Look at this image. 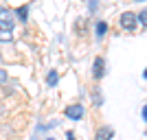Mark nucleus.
Segmentation results:
<instances>
[{
    "mask_svg": "<svg viewBox=\"0 0 147 140\" xmlns=\"http://www.w3.org/2000/svg\"><path fill=\"white\" fill-rule=\"evenodd\" d=\"M46 140H55V138H46Z\"/></svg>",
    "mask_w": 147,
    "mask_h": 140,
    "instance_id": "obj_14",
    "label": "nucleus"
},
{
    "mask_svg": "<svg viewBox=\"0 0 147 140\" xmlns=\"http://www.w3.org/2000/svg\"><path fill=\"white\" fill-rule=\"evenodd\" d=\"M0 42H11V31L0 29Z\"/></svg>",
    "mask_w": 147,
    "mask_h": 140,
    "instance_id": "obj_9",
    "label": "nucleus"
},
{
    "mask_svg": "<svg viewBox=\"0 0 147 140\" xmlns=\"http://www.w3.org/2000/svg\"><path fill=\"white\" fill-rule=\"evenodd\" d=\"M97 5H99V0H90V11H97Z\"/></svg>",
    "mask_w": 147,
    "mask_h": 140,
    "instance_id": "obj_11",
    "label": "nucleus"
},
{
    "mask_svg": "<svg viewBox=\"0 0 147 140\" xmlns=\"http://www.w3.org/2000/svg\"><path fill=\"white\" fill-rule=\"evenodd\" d=\"M13 26H16V13H13V9L0 7V29L11 31Z\"/></svg>",
    "mask_w": 147,
    "mask_h": 140,
    "instance_id": "obj_1",
    "label": "nucleus"
},
{
    "mask_svg": "<svg viewBox=\"0 0 147 140\" xmlns=\"http://www.w3.org/2000/svg\"><path fill=\"white\" fill-rule=\"evenodd\" d=\"M66 140H75V134H73V131H68V134H66Z\"/></svg>",
    "mask_w": 147,
    "mask_h": 140,
    "instance_id": "obj_12",
    "label": "nucleus"
},
{
    "mask_svg": "<svg viewBox=\"0 0 147 140\" xmlns=\"http://www.w3.org/2000/svg\"><path fill=\"white\" fill-rule=\"evenodd\" d=\"M84 105H68L66 110H64V114L68 116V118H73V121H79V118H84Z\"/></svg>",
    "mask_w": 147,
    "mask_h": 140,
    "instance_id": "obj_4",
    "label": "nucleus"
},
{
    "mask_svg": "<svg viewBox=\"0 0 147 140\" xmlns=\"http://www.w3.org/2000/svg\"><path fill=\"white\" fill-rule=\"evenodd\" d=\"M103 74H105V61L103 57H97L94 64H92V77L99 81V79H103Z\"/></svg>",
    "mask_w": 147,
    "mask_h": 140,
    "instance_id": "obj_3",
    "label": "nucleus"
},
{
    "mask_svg": "<svg viewBox=\"0 0 147 140\" xmlns=\"http://www.w3.org/2000/svg\"><path fill=\"white\" fill-rule=\"evenodd\" d=\"M136 2H145V0H136Z\"/></svg>",
    "mask_w": 147,
    "mask_h": 140,
    "instance_id": "obj_13",
    "label": "nucleus"
},
{
    "mask_svg": "<svg viewBox=\"0 0 147 140\" xmlns=\"http://www.w3.org/2000/svg\"><path fill=\"white\" fill-rule=\"evenodd\" d=\"M105 33H108V24H105V22H97V37L101 40Z\"/></svg>",
    "mask_w": 147,
    "mask_h": 140,
    "instance_id": "obj_8",
    "label": "nucleus"
},
{
    "mask_svg": "<svg viewBox=\"0 0 147 140\" xmlns=\"http://www.w3.org/2000/svg\"><path fill=\"white\" fill-rule=\"evenodd\" d=\"M57 81H59V74H57L55 70H51V72L46 74V83H49V88H55Z\"/></svg>",
    "mask_w": 147,
    "mask_h": 140,
    "instance_id": "obj_7",
    "label": "nucleus"
},
{
    "mask_svg": "<svg viewBox=\"0 0 147 140\" xmlns=\"http://www.w3.org/2000/svg\"><path fill=\"white\" fill-rule=\"evenodd\" d=\"M112 136H114V129L108 127V125H105V127H101V129L97 131V140H112Z\"/></svg>",
    "mask_w": 147,
    "mask_h": 140,
    "instance_id": "obj_5",
    "label": "nucleus"
},
{
    "mask_svg": "<svg viewBox=\"0 0 147 140\" xmlns=\"http://www.w3.org/2000/svg\"><path fill=\"white\" fill-rule=\"evenodd\" d=\"M119 26L125 29V31H134L136 26H138V20H136L134 13L125 11V13H121V18H119Z\"/></svg>",
    "mask_w": 147,
    "mask_h": 140,
    "instance_id": "obj_2",
    "label": "nucleus"
},
{
    "mask_svg": "<svg viewBox=\"0 0 147 140\" xmlns=\"http://www.w3.org/2000/svg\"><path fill=\"white\" fill-rule=\"evenodd\" d=\"M13 13H16V18H18L20 22H26V20H29V5H22L18 11H13Z\"/></svg>",
    "mask_w": 147,
    "mask_h": 140,
    "instance_id": "obj_6",
    "label": "nucleus"
},
{
    "mask_svg": "<svg viewBox=\"0 0 147 140\" xmlns=\"http://www.w3.org/2000/svg\"><path fill=\"white\" fill-rule=\"evenodd\" d=\"M5 81H7V70L0 68V83H5Z\"/></svg>",
    "mask_w": 147,
    "mask_h": 140,
    "instance_id": "obj_10",
    "label": "nucleus"
}]
</instances>
